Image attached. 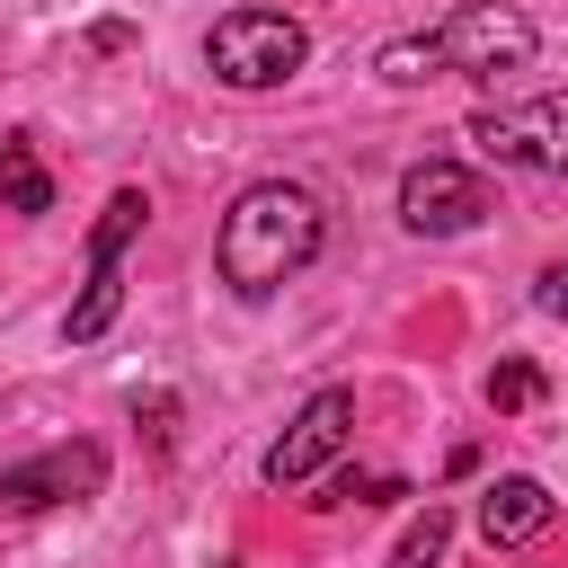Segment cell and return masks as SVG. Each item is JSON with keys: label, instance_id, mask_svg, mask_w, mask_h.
<instances>
[{"label": "cell", "instance_id": "16", "mask_svg": "<svg viewBox=\"0 0 568 568\" xmlns=\"http://www.w3.org/2000/svg\"><path fill=\"white\" fill-rule=\"evenodd\" d=\"M213 568H240V559H213Z\"/></svg>", "mask_w": 568, "mask_h": 568}, {"label": "cell", "instance_id": "15", "mask_svg": "<svg viewBox=\"0 0 568 568\" xmlns=\"http://www.w3.org/2000/svg\"><path fill=\"white\" fill-rule=\"evenodd\" d=\"M541 311H550V320H568V257L541 275Z\"/></svg>", "mask_w": 568, "mask_h": 568}, {"label": "cell", "instance_id": "4", "mask_svg": "<svg viewBox=\"0 0 568 568\" xmlns=\"http://www.w3.org/2000/svg\"><path fill=\"white\" fill-rule=\"evenodd\" d=\"M142 222H151V195H142V186H115L106 213H98V231H89V284H80V302H71V320H62L71 346H89V337L115 328V311H124V240H133Z\"/></svg>", "mask_w": 568, "mask_h": 568}, {"label": "cell", "instance_id": "9", "mask_svg": "<svg viewBox=\"0 0 568 568\" xmlns=\"http://www.w3.org/2000/svg\"><path fill=\"white\" fill-rule=\"evenodd\" d=\"M550 515H559V497L541 479H524V470H506V479L479 488V541L488 550H524L532 532H550Z\"/></svg>", "mask_w": 568, "mask_h": 568}, {"label": "cell", "instance_id": "8", "mask_svg": "<svg viewBox=\"0 0 568 568\" xmlns=\"http://www.w3.org/2000/svg\"><path fill=\"white\" fill-rule=\"evenodd\" d=\"M479 213H488V178L462 169V160H444V151L399 178V222H408L417 240H453V231H470Z\"/></svg>", "mask_w": 568, "mask_h": 568}, {"label": "cell", "instance_id": "14", "mask_svg": "<svg viewBox=\"0 0 568 568\" xmlns=\"http://www.w3.org/2000/svg\"><path fill=\"white\" fill-rule=\"evenodd\" d=\"M337 497H355V506H373V497H399L390 479H364V470H337Z\"/></svg>", "mask_w": 568, "mask_h": 568}, {"label": "cell", "instance_id": "11", "mask_svg": "<svg viewBox=\"0 0 568 568\" xmlns=\"http://www.w3.org/2000/svg\"><path fill=\"white\" fill-rule=\"evenodd\" d=\"M444 541H453V506H426L408 532H399V550H390V568H444Z\"/></svg>", "mask_w": 568, "mask_h": 568}, {"label": "cell", "instance_id": "6", "mask_svg": "<svg viewBox=\"0 0 568 568\" xmlns=\"http://www.w3.org/2000/svg\"><path fill=\"white\" fill-rule=\"evenodd\" d=\"M346 435H355V390H346V382L311 390V399L293 408V426L266 444V488H311V479L346 453Z\"/></svg>", "mask_w": 568, "mask_h": 568}, {"label": "cell", "instance_id": "13", "mask_svg": "<svg viewBox=\"0 0 568 568\" xmlns=\"http://www.w3.org/2000/svg\"><path fill=\"white\" fill-rule=\"evenodd\" d=\"M133 417L151 426V444H169V435H178V399H169V390H151V399H133Z\"/></svg>", "mask_w": 568, "mask_h": 568}, {"label": "cell", "instance_id": "3", "mask_svg": "<svg viewBox=\"0 0 568 568\" xmlns=\"http://www.w3.org/2000/svg\"><path fill=\"white\" fill-rule=\"evenodd\" d=\"M204 62H213L222 89H284L311 62V27L284 18V9H231V18H213Z\"/></svg>", "mask_w": 568, "mask_h": 568}, {"label": "cell", "instance_id": "2", "mask_svg": "<svg viewBox=\"0 0 568 568\" xmlns=\"http://www.w3.org/2000/svg\"><path fill=\"white\" fill-rule=\"evenodd\" d=\"M532 44H541V36H532L524 9H506V0H462V9L435 18L426 36H390V44L373 53V71H382L390 89H417V80H444V71L497 80V71H524Z\"/></svg>", "mask_w": 568, "mask_h": 568}, {"label": "cell", "instance_id": "1", "mask_svg": "<svg viewBox=\"0 0 568 568\" xmlns=\"http://www.w3.org/2000/svg\"><path fill=\"white\" fill-rule=\"evenodd\" d=\"M320 240H328L320 195L293 186V178H257V186L231 195V213H222V231H213V275H222L240 302H266V293H284V284L320 257Z\"/></svg>", "mask_w": 568, "mask_h": 568}, {"label": "cell", "instance_id": "7", "mask_svg": "<svg viewBox=\"0 0 568 568\" xmlns=\"http://www.w3.org/2000/svg\"><path fill=\"white\" fill-rule=\"evenodd\" d=\"M98 488H106V453H98L89 435H71V444H44L36 462L0 470V515H44V506H80V497H98Z\"/></svg>", "mask_w": 568, "mask_h": 568}, {"label": "cell", "instance_id": "12", "mask_svg": "<svg viewBox=\"0 0 568 568\" xmlns=\"http://www.w3.org/2000/svg\"><path fill=\"white\" fill-rule=\"evenodd\" d=\"M532 399H541V364H524V355H515V364H497V373H488V408H497V417H515V408H532Z\"/></svg>", "mask_w": 568, "mask_h": 568}, {"label": "cell", "instance_id": "10", "mask_svg": "<svg viewBox=\"0 0 568 568\" xmlns=\"http://www.w3.org/2000/svg\"><path fill=\"white\" fill-rule=\"evenodd\" d=\"M0 195H9V213H53V178L27 160L18 133H0Z\"/></svg>", "mask_w": 568, "mask_h": 568}, {"label": "cell", "instance_id": "5", "mask_svg": "<svg viewBox=\"0 0 568 568\" xmlns=\"http://www.w3.org/2000/svg\"><path fill=\"white\" fill-rule=\"evenodd\" d=\"M470 142H479V160H497V169H541V178H568V98L479 106V115H470Z\"/></svg>", "mask_w": 568, "mask_h": 568}]
</instances>
